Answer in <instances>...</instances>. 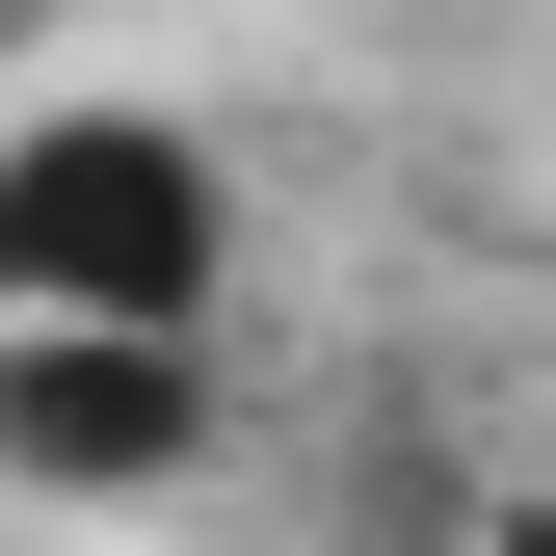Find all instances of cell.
Segmentation results:
<instances>
[{
    "label": "cell",
    "mask_w": 556,
    "mask_h": 556,
    "mask_svg": "<svg viewBox=\"0 0 556 556\" xmlns=\"http://www.w3.org/2000/svg\"><path fill=\"white\" fill-rule=\"evenodd\" d=\"M213 132L0 106V344H213Z\"/></svg>",
    "instance_id": "obj_1"
},
{
    "label": "cell",
    "mask_w": 556,
    "mask_h": 556,
    "mask_svg": "<svg viewBox=\"0 0 556 556\" xmlns=\"http://www.w3.org/2000/svg\"><path fill=\"white\" fill-rule=\"evenodd\" d=\"M213 477V344H0V504H160Z\"/></svg>",
    "instance_id": "obj_2"
}]
</instances>
